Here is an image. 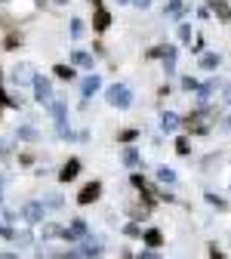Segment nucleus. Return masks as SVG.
Segmentation results:
<instances>
[{"mask_svg":"<svg viewBox=\"0 0 231 259\" xmlns=\"http://www.w3.org/2000/svg\"><path fill=\"white\" fill-rule=\"evenodd\" d=\"M105 99H108V105H114V108H129L133 105V93H129V87H123V83H114V87H108L105 90Z\"/></svg>","mask_w":231,"mask_h":259,"instance_id":"1","label":"nucleus"},{"mask_svg":"<svg viewBox=\"0 0 231 259\" xmlns=\"http://www.w3.org/2000/svg\"><path fill=\"white\" fill-rule=\"evenodd\" d=\"M31 87H34V99H37L40 105H47V108H50V102H53V83H50V77L37 74Z\"/></svg>","mask_w":231,"mask_h":259,"instance_id":"2","label":"nucleus"},{"mask_svg":"<svg viewBox=\"0 0 231 259\" xmlns=\"http://www.w3.org/2000/svg\"><path fill=\"white\" fill-rule=\"evenodd\" d=\"M99 194H102V185H99V182H86V185L80 188V194H77V204H80V207H89V204L99 201Z\"/></svg>","mask_w":231,"mask_h":259,"instance_id":"3","label":"nucleus"},{"mask_svg":"<svg viewBox=\"0 0 231 259\" xmlns=\"http://www.w3.org/2000/svg\"><path fill=\"white\" fill-rule=\"evenodd\" d=\"M22 216H25L28 225H40V222H43V204H40V201H28V204L22 207Z\"/></svg>","mask_w":231,"mask_h":259,"instance_id":"4","label":"nucleus"},{"mask_svg":"<svg viewBox=\"0 0 231 259\" xmlns=\"http://www.w3.org/2000/svg\"><path fill=\"white\" fill-rule=\"evenodd\" d=\"M86 238V219H71V225L65 229V235H62V241H83Z\"/></svg>","mask_w":231,"mask_h":259,"instance_id":"5","label":"nucleus"},{"mask_svg":"<svg viewBox=\"0 0 231 259\" xmlns=\"http://www.w3.org/2000/svg\"><path fill=\"white\" fill-rule=\"evenodd\" d=\"M77 173H80V157H68V160L62 164V170H59V179H62V182H74Z\"/></svg>","mask_w":231,"mask_h":259,"instance_id":"6","label":"nucleus"},{"mask_svg":"<svg viewBox=\"0 0 231 259\" xmlns=\"http://www.w3.org/2000/svg\"><path fill=\"white\" fill-rule=\"evenodd\" d=\"M34 65H28V62H22V65H16L13 68V80L16 83H34Z\"/></svg>","mask_w":231,"mask_h":259,"instance_id":"7","label":"nucleus"},{"mask_svg":"<svg viewBox=\"0 0 231 259\" xmlns=\"http://www.w3.org/2000/svg\"><path fill=\"white\" fill-rule=\"evenodd\" d=\"M80 253H83V256H89V259H96V256H102V253H105V247H102V241H99V238L86 235V238H83V247H80Z\"/></svg>","mask_w":231,"mask_h":259,"instance_id":"8","label":"nucleus"},{"mask_svg":"<svg viewBox=\"0 0 231 259\" xmlns=\"http://www.w3.org/2000/svg\"><path fill=\"white\" fill-rule=\"evenodd\" d=\"M108 25H111V13L99 7V10L93 13V28L99 31V34H102V31H108Z\"/></svg>","mask_w":231,"mask_h":259,"instance_id":"9","label":"nucleus"},{"mask_svg":"<svg viewBox=\"0 0 231 259\" xmlns=\"http://www.w3.org/2000/svg\"><path fill=\"white\" fill-rule=\"evenodd\" d=\"M179 114H173V111H163V117H160V130H163V133H176V130H179Z\"/></svg>","mask_w":231,"mask_h":259,"instance_id":"10","label":"nucleus"},{"mask_svg":"<svg viewBox=\"0 0 231 259\" xmlns=\"http://www.w3.org/2000/svg\"><path fill=\"white\" fill-rule=\"evenodd\" d=\"M142 241H145V247H151V250L163 247V235H160V229H148V232H142Z\"/></svg>","mask_w":231,"mask_h":259,"instance_id":"11","label":"nucleus"},{"mask_svg":"<svg viewBox=\"0 0 231 259\" xmlns=\"http://www.w3.org/2000/svg\"><path fill=\"white\" fill-rule=\"evenodd\" d=\"M71 62L77 65V68H89L93 71V56L86 50H71Z\"/></svg>","mask_w":231,"mask_h":259,"instance_id":"12","label":"nucleus"},{"mask_svg":"<svg viewBox=\"0 0 231 259\" xmlns=\"http://www.w3.org/2000/svg\"><path fill=\"white\" fill-rule=\"evenodd\" d=\"M99 87H102V77H99V74H89V77L80 83V93H83V99H89V96H93Z\"/></svg>","mask_w":231,"mask_h":259,"instance_id":"13","label":"nucleus"},{"mask_svg":"<svg viewBox=\"0 0 231 259\" xmlns=\"http://www.w3.org/2000/svg\"><path fill=\"white\" fill-rule=\"evenodd\" d=\"M216 87H219V77H213V80H207L201 90H197V102H201V105H207V99H210V96L216 93Z\"/></svg>","mask_w":231,"mask_h":259,"instance_id":"14","label":"nucleus"},{"mask_svg":"<svg viewBox=\"0 0 231 259\" xmlns=\"http://www.w3.org/2000/svg\"><path fill=\"white\" fill-rule=\"evenodd\" d=\"M139 148H133V145H129V148H123V167H129V170H136L139 167Z\"/></svg>","mask_w":231,"mask_h":259,"instance_id":"15","label":"nucleus"},{"mask_svg":"<svg viewBox=\"0 0 231 259\" xmlns=\"http://www.w3.org/2000/svg\"><path fill=\"white\" fill-rule=\"evenodd\" d=\"M16 136H19L22 142H37V139H40V133H37V130H34V126H28V123L16 130Z\"/></svg>","mask_w":231,"mask_h":259,"instance_id":"16","label":"nucleus"},{"mask_svg":"<svg viewBox=\"0 0 231 259\" xmlns=\"http://www.w3.org/2000/svg\"><path fill=\"white\" fill-rule=\"evenodd\" d=\"M219 62H222L219 53H207V56H201V68H204V71H216Z\"/></svg>","mask_w":231,"mask_h":259,"instance_id":"17","label":"nucleus"},{"mask_svg":"<svg viewBox=\"0 0 231 259\" xmlns=\"http://www.w3.org/2000/svg\"><path fill=\"white\" fill-rule=\"evenodd\" d=\"M176 56H179L176 47H170L167 56H163V68H167V74H176Z\"/></svg>","mask_w":231,"mask_h":259,"instance_id":"18","label":"nucleus"},{"mask_svg":"<svg viewBox=\"0 0 231 259\" xmlns=\"http://www.w3.org/2000/svg\"><path fill=\"white\" fill-rule=\"evenodd\" d=\"M213 13L222 19V22H228L231 19V10H228V0H213Z\"/></svg>","mask_w":231,"mask_h":259,"instance_id":"19","label":"nucleus"},{"mask_svg":"<svg viewBox=\"0 0 231 259\" xmlns=\"http://www.w3.org/2000/svg\"><path fill=\"white\" fill-rule=\"evenodd\" d=\"M62 235H65L62 225H56V222H47V225H43V241H50V238H62Z\"/></svg>","mask_w":231,"mask_h":259,"instance_id":"20","label":"nucleus"},{"mask_svg":"<svg viewBox=\"0 0 231 259\" xmlns=\"http://www.w3.org/2000/svg\"><path fill=\"white\" fill-rule=\"evenodd\" d=\"M182 10H185V0H170L163 13H167V16H173V19H179V16H182Z\"/></svg>","mask_w":231,"mask_h":259,"instance_id":"21","label":"nucleus"},{"mask_svg":"<svg viewBox=\"0 0 231 259\" xmlns=\"http://www.w3.org/2000/svg\"><path fill=\"white\" fill-rule=\"evenodd\" d=\"M53 74H56V77H62V80H74V68H71V65H56Z\"/></svg>","mask_w":231,"mask_h":259,"instance_id":"22","label":"nucleus"},{"mask_svg":"<svg viewBox=\"0 0 231 259\" xmlns=\"http://www.w3.org/2000/svg\"><path fill=\"white\" fill-rule=\"evenodd\" d=\"M157 182H176V170H170V167H157Z\"/></svg>","mask_w":231,"mask_h":259,"instance_id":"23","label":"nucleus"},{"mask_svg":"<svg viewBox=\"0 0 231 259\" xmlns=\"http://www.w3.org/2000/svg\"><path fill=\"white\" fill-rule=\"evenodd\" d=\"M43 207H50V210H62V207H65L62 194H47V198H43Z\"/></svg>","mask_w":231,"mask_h":259,"instance_id":"24","label":"nucleus"},{"mask_svg":"<svg viewBox=\"0 0 231 259\" xmlns=\"http://www.w3.org/2000/svg\"><path fill=\"white\" fill-rule=\"evenodd\" d=\"M123 235H126V238H142V229H139L136 222H126V225H123Z\"/></svg>","mask_w":231,"mask_h":259,"instance_id":"25","label":"nucleus"},{"mask_svg":"<svg viewBox=\"0 0 231 259\" xmlns=\"http://www.w3.org/2000/svg\"><path fill=\"white\" fill-rule=\"evenodd\" d=\"M167 50H170V44H167V47H151L145 56H148V59H163V56H167Z\"/></svg>","mask_w":231,"mask_h":259,"instance_id":"26","label":"nucleus"},{"mask_svg":"<svg viewBox=\"0 0 231 259\" xmlns=\"http://www.w3.org/2000/svg\"><path fill=\"white\" fill-rule=\"evenodd\" d=\"M16 244H22V247H28L31 241H34V235H31V232H16V238H13Z\"/></svg>","mask_w":231,"mask_h":259,"instance_id":"27","label":"nucleus"},{"mask_svg":"<svg viewBox=\"0 0 231 259\" xmlns=\"http://www.w3.org/2000/svg\"><path fill=\"white\" fill-rule=\"evenodd\" d=\"M179 40L182 44H191V25H179Z\"/></svg>","mask_w":231,"mask_h":259,"instance_id":"28","label":"nucleus"},{"mask_svg":"<svg viewBox=\"0 0 231 259\" xmlns=\"http://www.w3.org/2000/svg\"><path fill=\"white\" fill-rule=\"evenodd\" d=\"M83 34V22L80 19H71V37H80Z\"/></svg>","mask_w":231,"mask_h":259,"instance_id":"29","label":"nucleus"},{"mask_svg":"<svg viewBox=\"0 0 231 259\" xmlns=\"http://www.w3.org/2000/svg\"><path fill=\"white\" fill-rule=\"evenodd\" d=\"M139 136V130H123V133H120V142H133Z\"/></svg>","mask_w":231,"mask_h":259,"instance_id":"30","label":"nucleus"},{"mask_svg":"<svg viewBox=\"0 0 231 259\" xmlns=\"http://www.w3.org/2000/svg\"><path fill=\"white\" fill-rule=\"evenodd\" d=\"M207 204H213L216 210H225V201H222V198H216V194H207Z\"/></svg>","mask_w":231,"mask_h":259,"instance_id":"31","label":"nucleus"},{"mask_svg":"<svg viewBox=\"0 0 231 259\" xmlns=\"http://www.w3.org/2000/svg\"><path fill=\"white\" fill-rule=\"evenodd\" d=\"M176 151H179V154H188V151H191V148H188V139H176Z\"/></svg>","mask_w":231,"mask_h":259,"instance_id":"32","label":"nucleus"},{"mask_svg":"<svg viewBox=\"0 0 231 259\" xmlns=\"http://www.w3.org/2000/svg\"><path fill=\"white\" fill-rule=\"evenodd\" d=\"M16 44H22V34H10V37H7V50H13Z\"/></svg>","mask_w":231,"mask_h":259,"instance_id":"33","label":"nucleus"},{"mask_svg":"<svg viewBox=\"0 0 231 259\" xmlns=\"http://www.w3.org/2000/svg\"><path fill=\"white\" fill-rule=\"evenodd\" d=\"M10 148H13L10 142H0V160H7V157H10Z\"/></svg>","mask_w":231,"mask_h":259,"instance_id":"34","label":"nucleus"},{"mask_svg":"<svg viewBox=\"0 0 231 259\" xmlns=\"http://www.w3.org/2000/svg\"><path fill=\"white\" fill-rule=\"evenodd\" d=\"M136 259H160V256H157V250H142Z\"/></svg>","mask_w":231,"mask_h":259,"instance_id":"35","label":"nucleus"},{"mask_svg":"<svg viewBox=\"0 0 231 259\" xmlns=\"http://www.w3.org/2000/svg\"><path fill=\"white\" fill-rule=\"evenodd\" d=\"M80 256H83V253H80V250H68V253H62V256H59V259H80Z\"/></svg>","mask_w":231,"mask_h":259,"instance_id":"36","label":"nucleus"},{"mask_svg":"<svg viewBox=\"0 0 231 259\" xmlns=\"http://www.w3.org/2000/svg\"><path fill=\"white\" fill-rule=\"evenodd\" d=\"M0 235H4V238H16V232L10 229V225H4V222H0Z\"/></svg>","mask_w":231,"mask_h":259,"instance_id":"37","label":"nucleus"},{"mask_svg":"<svg viewBox=\"0 0 231 259\" xmlns=\"http://www.w3.org/2000/svg\"><path fill=\"white\" fill-rule=\"evenodd\" d=\"M182 87H185V90H197V80H194V77H182Z\"/></svg>","mask_w":231,"mask_h":259,"instance_id":"38","label":"nucleus"},{"mask_svg":"<svg viewBox=\"0 0 231 259\" xmlns=\"http://www.w3.org/2000/svg\"><path fill=\"white\" fill-rule=\"evenodd\" d=\"M133 4H136L139 10H148V7H151V0H133Z\"/></svg>","mask_w":231,"mask_h":259,"instance_id":"39","label":"nucleus"},{"mask_svg":"<svg viewBox=\"0 0 231 259\" xmlns=\"http://www.w3.org/2000/svg\"><path fill=\"white\" fill-rule=\"evenodd\" d=\"M225 102H228V105H231V83H228V87H225Z\"/></svg>","mask_w":231,"mask_h":259,"instance_id":"40","label":"nucleus"},{"mask_svg":"<svg viewBox=\"0 0 231 259\" xmlns=\"http://www.w3.org/2000/svg\"><path fill=\"white\" fill-rule=\"evenodd\" d=\"M210 256H213V259H225V256H222V253H219V250H216V247H213V250H210Z\"/></svg>","mask_w":231,"mask_h":259,"instance_id":"41","label":"nucleus"},{"mask_svg":"<svg viewBox=\"0 0 231 259\" xmlns=\"http://www.w3.org/2000/svg\"><path fill=\"white\" fill-rule=\"evenodd\" d=\"M0 259H22V256H13V253H0Z\"/></svg>","mask_w":231,"mask_h":259,"instance_id":"42","label":"nucleus"},{"mask_svg":"<svg viewBox=\"0 0 231 259\" xmlns=\"http://www.w3.org/2000/svg\"><path fill=\"white\" fill-rule=\"evenodd\" d=\"M86 4H93V7L99 10V7H102V0H86Z\"/></svg>","mask_w":231,"mask_h":259,"instance_id":"43","label":"nucleus"},{"mask_svg":"<svg viewBox=\"0 0 231 259\" xmlns=\"http://www.w3.org/2000/svg\"><path fill=\"white\" fill-rule=\"evenodd\" d=\"M0 201H4V176H0Z\"/></svg>","mask_w":231,"mask_h":259,"instance_id":"44","label":"nucleus"},{"mask_svg":"<svg viewBox=\"0 0 231 259\" xmlns=\"http://www.w3.org/2000/svg\"><path fill=\"white\" fill-rule=\"evenodd\" d=\"M117 4H133V0H117Z\"/></svg>","mask_w":231,"mask_h":259,"instance_id":"45","label":"nucleus"},{"mask_svg":"<svg viewBox=\"0 0 231 259\" xmlns=\"http://www.w3.org/2000/svg\"><path fill=\"white\" fill-rule=\"evenodd\" d=\"M43 4H47V0H37V7H43Z\"/></svg>","mask_w":231,"mask_h":259,"instance_id":"46","label":"nucleus"},{"mask_svg":"<svg viewBox=\"0 0 231 259\" xmlns=\"http://www.w3.org/2000/svg\"><path fill=\"white\" fill-rule=\"evenodd\" d=\"M56 4H68V0H56Z\"/></svg>","mask_w":231,"mask_h":259,"instance_id":"47","label":"nucleus"},{"mask_svg":"<svg viewBox=\"0 0 231 259\" xmlns=\"http://www.w3.org/2000/svg\"><path fill=\"white\" fill-rule=\"evenodd\" d=\"M0 4H7V0H0Z\"/></svg>","mask_w":231,"mask_h":259,"instance_id":"48","label":"nucleus"},{"mask_svg":"<svg viewBox=\"0 0 231 259\" xmlns=\"http://www.w3.org/2000/svg\"><path fill=\"white\" fill-rule=\"evenodd\" d=\"M123 259H129V256H123Z\"/></svg>","mask_w":231,"mask_h":259,"instance_id":"49","label":"nucleus"}]
</instances>
